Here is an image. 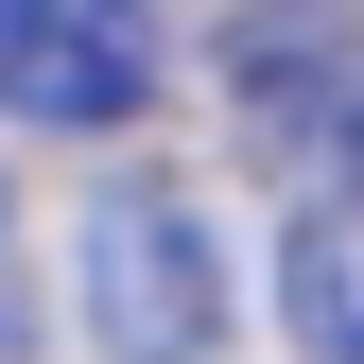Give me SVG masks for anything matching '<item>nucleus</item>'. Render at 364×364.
Wrapping results in <instances>:
<instances>
[{
    "mask_svg": "<svg viewBox=\"0 0 364 364\" xmlns=\"http://www.w3.org/2000/svg\"><path fill=\"white\" fill-rule=\"evenodd\" d=\"M87 347L105 364H208L225 347V243L173 173H105V208H87Z\"/></svg>",
    "mask_w": 364,
    "mask_h": 364,
    "instance_id": "f257e3e1",
    "label": "nucleus"
},
{
    "mask_svg": "<svg viewBox=\"0 0 364 364\" xmlns=\"http://www.w3.org/2000/svg\"><path fill=\"white\" fill-rule=\"evenodd\" d=\"M156 87H173L156 0H0V122H35V139H122Z\"/></svg>",
    "mask_w": 364,
    "mask_h": 364,
    "instance_id": "f03ea898",
    "label": "nucleus"
},
{
    "mask_svg": "<svg viewBox=\"0 0 364 364\" xmlns=\"http://www.w3.org/2000/svg\"><path fill=\"white\" fill-rule=\"evenodd\" d=\"M278 312H295L312 364H364V191L295 208V243H278Z\"/></svg>",
    "mask_w": 364,
    "mask_h": 364,
    "instance_id": "7ed1b4c3",
    "label": "nucleus"
},
{
    "mask_svg": "<svg viewBox=\"0 0 364 364\" xmlns=\"http://www.w3.org/2000/svg\"><path fill=\"white\" fill-rule=\"evenodd\" d=\"M243 18H312V35H347V0H243Z\"/></svg>",
    "mask_w": 364,
    "mask_h": 364,
    "instance_id": "20e7f679",
    "label": "nucleus"
},
{
    "mask_svg": "<svg viewBox=\"0 0 364 364\" xmlns=\"http://www.w3.org/2000/svg\"><path fill=\"white\" fill-rule=\"evenodd\" d=\"M330 156H347V191H364V105H347V122H330Z\"/></svg>",
    "mask_w": 364,
    "mask_h": 364,
    "instance_id": "39448f33",
    "label": "nucleus"
}]
</instances>
